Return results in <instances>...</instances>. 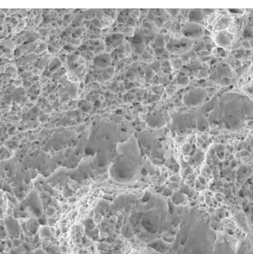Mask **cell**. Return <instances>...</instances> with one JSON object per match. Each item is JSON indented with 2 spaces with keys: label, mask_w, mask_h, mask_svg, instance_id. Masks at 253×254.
I'll use <instances>...</instances> for the list:
<instances>
[{
  "label": "cell",
  "mask_w": 253,
  "mask_h": 254,
  "mask_svg": "<svg viewBox=\"0 0 253 254\" xmlns=\"http://www.w3.org/2000/svg\"><path fill=\"white\" fill-rule=\"evenodd\" d=\"M183 33L188 38H199L204 34V30L198 24L190 22L185 24L183 28Z\"/></svg>",
  "instance_id": "6da1fadb"
},
{
  "label": "cell",
  "mask_w": 253,
  "mask_h": 254,
  "mask_svg": "<svg viewBox=\"0 0 253 254\" xmlns=\"http://www.w3.org/2000/svg\"><path fill=\"white\" fill-rule=\"evenodd\" d=\"M5 225L8 234L14 239H18L20 236L21 228L19 223L15 219L9 218L5 220Z\"/></svg>",
  "instance_id": "7a4b0ae2"
},
{
  "label": "cell",
  "mask_w": 253,
  "mask_h": 254,
  "mask_svg": "<svg viewBox=\"0 0 253 254\" xmlns=\"http://www.w3.org/2000/svg\"><path fill=\"white\" fill-rule=\"evenodd\" d=\"M233 35L226 30H221L215 36V41L221 48H227L231 44Z\"/></svg>",
  "instance_id": "3957f363"
},
{
  "label": "cell",
  "mask_w": 253,
  "mask_h": 254,
  "mask_svg": "<svg viewBox=\"0 0 253 254\" xmlns=\"http://www.w3.org/2000/svg\"><path fill=\"white\" fill-rule=\"evenodd\" d=\"M47 252L51 254H60L61 249L57 246H51L47 249Z\"/></svg>",
  "instance_id": "277c9868"
},
{
  "label": "cell",
  "mask_w": 253,
  "mask_h": 254,
  "mask_svg": "<svg viewBox=\"0 0 253 254\" xmlns=\"http://www.w3.org/2000/svg\"><path fill=\"white\" fill-rule=\"evenodd\" d=\"M195 16H191V15H190V18H191V19H190V20L195 21V22L202 20L203 19L202 13H200V12H198V10H195Z\"/></svg>",
  "instance_id": "5b68a950"
},
{
  "label": "cell",
  "mask_w": 253,
  "mask_h": 254,
  "mask_svg": "<svg viewBox=\"0 0 253 254\" xmlns=\"http://www.w3.org/2000/svg\"><path fill=\"white\" fill-rule=\"evenodd\" d=\"M40 234L43 237H50L51 236V230L48 227H43L40 230Z\"/></svg>",
  "instance_id": "8992f818"
},
{
  "label": "cell",
  "mask_w": 253,
  "mask_h": 254,
  "mask_svg": "<svg viewBox=\"0 0 253 254\" xmlns=\"http://www.w3.org/2000/svg\"><path fill=\"white\" fill-rule=\"evenodd\" d=\"M37 227H38V226H37V225H35V223H34V222H33V223H30V225H28V229L30 230V232L33 234H36V232H37Z\"/></svg>",
  "instance_id": "52a82bcc"
},
{
  "label": "cell",
  "mask_w": 253,
  "mask_h": 254,
  "mask_svg": "<svg viewBox=\"0 0 253 254\" xmlns=\"http://www.w3.org/2000/svg\"><path fill=\"white\" fill-rule=\"evenodd\" d=\"M242 47L246 50H250L252 48L251 44L248 41H244L242 42Z\"/></svg>",
  "instance_id": "ba28073f"
},
{
  "label": "cell",
  "mask_w": 253,
  "mask_h": 254,
  "mask_svg": "<svg viewBox=\"0 0 253 254\" xmlns=\"http://www.w3.org/2000/svg\"><path fill=\"white\" fill-rule=\"evenodd\" d=\"M23 247H24V248L25 249V251H27V252H30V251H31V248H30V246L28 245V244L27 243L23 244Z\"/></svg>",
  "instance_id": "9c48e42d"
},
{
  "label": "cell",
  "mask_w": 253,
  "mask_h": 254,
  "mask_svg": "<svg viewBox=\"0 0 253 254\" xmlns=\"http://www.w3.org/2000/svg\"><path fill=\"white\" fill-rule=\"evenodd\" d=\"M33 254H47V253H46L45 251H43V250L38 249V250H37L35 252L33 253Z\"/></svg>",
  "instance_id": "30bf717a"
},
{
  "label": "cell",
  "mask_w": 253,
  "mask_h": 254,
  "mask_svg": "<svg viewBox=\"0 0 253 254\" xmlns=\"http://www.w3.org/2000/svg\"><path fill=\"white\" fill-rule=\"evenodd\" d=\"M8 197H9V199L11 201H12V202H13V203H15V202H16V198L14 197H12V196H11V195H8Z\"/></svg>",
  "instance_id": "8fae6325"
},
{
  "label": "cell",
  "mask_w": 253,
  "mask_h": 254,
  "mask_svg": "<svg viewBox=\"0 0 253 254\" xmlns=\"http://www.w3.org/2000/svg\"><path fill=\"white\" fill-rule=\"evenodd\" d=\"M11 254H18V253L16 252V251H14V250H13V251H11Z\"/></svg>",
  "instance_id": "7c38bea8"
},
{
  "label": "cell",
  "mask_w": 253,
  "mask_h": 254,
  "mask_svg": "<svg viewBox=\"0 0 253 254\" xmlns=\"http://www.w3.org/2000/svg\"><path fill=\"white\" fill-rule=\"evenodd\" d=\"M25 254H33V253H30V252H27V253H25Z\"/></svg>",
  "instance_id": "4fadbf2b"
}]
</instances>
